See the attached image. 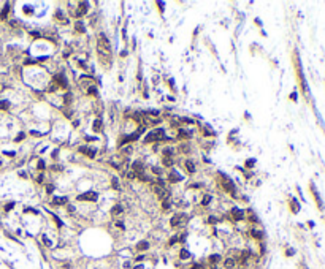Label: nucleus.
<instances>
[{"mask_svg":"<svg viewBox=\"0 0 325 269\" xmlns=\"http://www.w3.org/2000/svg\"><path fill=\"white\" fill-rule=\"evenodd\" d=\"M162 207H164L165 211H167V209H170V201H168V200H165L164 203H162Z\"/></svg>","mask_w":325,"mask_h":269,"instance_id":"nucleus-33","label":"nucleus"},{"mask_svg":"<svg viewBox=\"0 0 325 269\" xmlns=\"http://www.w3.org/2000/svg\"><path fill=\"white\" fill-rule=\"evenodd\" d=\"M116 226L117 228H124V223H122V222H116Z\"/></svg>","mask_w":325,"mask_h":269,"instance_id":"nucleus-47","label":"nucleus"},{"mask_svg":"<svg viewBox=\"0 0 325 269\" xmlns=\"http://www.w3.org/2000/svg\"><path fill=\"white\" fill-rule=\"evenodd\" d=\"M224 188L227 191H233V184H232V180H230L228 177H225V180H224Z\"/></svg>","mask_w":325,"mask_h":269,"instance_id":"nucleus-19","label":"nucleus"},{"mask_svg":"<svg viewBox=\"0 0 325 269\" xmlns=\"http://www.w3.org/2000/svg\"><path fill=\"white\" fill-rule=\"evenodd\" d=\"M24 136H26L24 133H19V136L16 138V141H18V143H19V141H21V139H24Z\"/></svg>","mask_w":325,"mask_h":269,"instance_id":"nucleus-45","label":"nucleus"},{"mask_svg":"<svg viewBox=\"0 0 325 269\" xmlns=\"http://www.w3.org/2000/svg\"><path fill=\"white\" fill-rule=\"evenodd\" d=\"M75 29H76L79 33H84V25H83V22H81V21H76V22H75Z\"/></svg>","mask_w":325,"mask_h":269,"instance_id":"nucleus-24","label":"nucleus"},{"mask_svg":"<svg viewBox=\"0 0 325 269\" xmlns=\"http://www.w3.org/2000/svg\"><path fill=\"white\" fill-rule=\"evenodd\" d=\"M250 234H252L255 239H260V237L263 236V233H262V231H259V230H250Z\"/></svg>","mask_w":325,"mask_h":269,"instance_id":"nucleus-26","label":"nucleus"},{"mask_svg":"<svg viewBox=\"0 0 325 269\" xmlns=\"http://www.w3.org/2000/svg\"><path fill=\"white\" fill-rule=\"evenodd\" d=\"M24 13H26V14H32V13H33V10L30 8V6H26V8H24Z\"/></svg>","mask_w":325,"mask_h":269,"instance_id":"nucleus-36","label":"nucleus"},{"mask_svg":"<svg viewBox=\"0 0 325 269\" xmlns=\"http://www.w3.org/2000/svg\"><path fill=\"white\" fill-rule=\"evenodd\" d=\"M164 165H165V166H171V165H173V159H171V157H165Z\"/></svg>","mask_w":325,"mask_h":269,"instance_id":"nucleus-30","label":"nucleus"},{"mask_svg":"<svg viewBox=\"0 0 325 269\" xmlns=\"http://www.w3.org/2000/svg\"><path fill=\"white\" fill-rule=\"evenodd\" d=\"M209 201H211V196H209V195H206V196H203L201 204H203V206H206V204H209Z\"/></svg>","mask_w":325,"mask_h":269,"instance_id":"nucleus-31","label":"nucleus"},{"mask_svg":"<svg viewBox=\"0 0 325 269\" xmlns=\"http://www.w3.org/2000/svg\"><path fill=\"white\" fill-rule=\"evenodd\" d=\"M135 269H144V268H143V266H141V264H140V266H135Z\"/></svg>","mask_w":325,"mask_h":269,"instance_id":"nucleus-50","label":"nucleus"},{"mask_svg":"<svg viewBox=\"0 0 325 269\" xmlns=\"http://www.w3.org/2000/svg\"><path fill=\"white\" fill-rule=\"evenodd\" d=\"M311 191H313V195H314V198H316V203H317V207L319 209H324V203H322V198H320V195H319V191H317V188H316V185L314 184H311Z\"/></svg>","mask_w":325,"mask_h":269,"instance_id":"nucleus-6","label":"nucleus"},{"mask_svg":"<svg viewBox=\"0 0 325 269\" xmlns=\"http://www.w3.org/2000/svg\"><path fill=\"white\" fill-rule=\"evenodd\" d=\"M67 198L65 196H59V198H56V200H52V203L54 204H67Z\"/></svg>","mask_w":325,"mask_h":269,"instance_id":"nucleus-21","label":"nucleus"},{"mask_svg":"<svg viewBox=\"0 0 325 269\" xmlns=\"http://www.w3.org/2000/svg\"><path fill=\"white\" fill-rule=\"evenodd\" d=\"M290 209H292L293 214H297L300 211V204H298V201H297L295 198H292V200H290Z\"/></svg>","mask_w":325,"mask_h":269,"instance_id":"nucleus-12","label":"nucleus"},{"mask_svg":"<svg viewBox=\"0 0 325 269\" xmlns=\"http://www.w3.org/2000/svg\"><path fill=\"white\" fill-rule=\"evenodd\" d=\"M45 166H46V165H45V161H43V160H40V161H38V168H40V169H45Z\"/></svg>","mask_w":325,"mask_h":269,"instance_id":"nucleus-40","label":"nucleus"},{"mask_svg":"<svg viewBox=\"0 0 325 269\" xmlns=\"http://www.w3.org/2000/svg\"><path fill=\"white\" fill-rule=\"evenodd\" d=\"M154 191L157 193V196L160 198L162 201L168 200L170 198V190H168V187L165 185V180L164 179H157L154 182Z\"/></svg>","mask_w":325,"mask_h":269,"instance_id":"nucleus-2","label":"nucleus"},{"mask_svg":"<svg viewBox=\"0 0 325 269\" xmlns=\"http://www.w3.org/2000/svg\"><path fill=\"white\" fill-rule=\"evenodd\" d=\"M184 166H186V169H187L189 173H195V165L192 163V160H187L184 163Z\"/></svg>","mask_w":325,"mask_h":269,"instance_id":"nucleus-17","label":"nucleus"},{"mask_svg":"<svg viewBox=\"0 0 325 269\" xmlns=\"http://www.w3.org/2000/svg\"><path fill=\"white\" fill-rule=\"evenodd\" d=\"M0 165H2V163H0Z\"/></svg>","mask_w":325,"mask_h":269,"instance_id":"nucleus-51","label":"nucleus"},{"mask_svg":"<svg viewBox=\"0 0 325 269\" xmlns=\"http://www.w3.org/2000/svg\"><path fill=\"white\" fill-rule=\"evenodd\" d=\"M97 52H99L100 62L105 67H110L111 65V46H110L108 38L103 33H100L99 38H97Z\"/></svg>","mask_w":325,"mask_h":269,"instance_id":"nucleus-1","label":"nucleus"},{"mask_svg":"<svg viewBox=\"0 0 325 269\" xmlns=\"http://www.w3.org/2000/svg\"><path fill=\"white\" fill-rule=\"evenodd\" d=\"M13 207H14V203H8V204L5 206V211L8 212V211H10V209H13Z\"/></svg>","mask_w":325,"mask_h":269,"instance_id":"nucleus-35","label":"nucleus"},{"mask_svg":"<svg viewBox=\"0 0 325 269\" xmlns=\"http://www.w3.org/2000/svg\"><path fill=\"white\" fill-rule=\"evenodd\" d=\"M63 102H65V103H70V102H72V95H70V93H67L65 98H63Z\"/></svg>","mask_w":325,"mask_h":269,"instance_id":"nucleus-37","label":"nucleus"},{"mask_svg":"<svg viewBox=\"0 0 325 269\" xmlns=\"http://www.w3.org/2000/svg\"><path fill=\"white\" fill-rule=\"evenodd\" d=\"M8 11H10V5H6L5 10L2 11V14H0V18H2V19H6V16H8Z\"/></svg>","mask_w":325,"mask_h":269,"instance_id":"nucleus-29","label":"nucleus"},{"mask_svg":"<svg viewBox=\"0 0 325 269\" xmlns=\"http://www.w3.org/2000/svg\"><path fill=\"white\" fill-rule=\"evenodd\" d=\"M46 191H48V193H52V191H54V185H48V187H46Z\"/></svg>","mask_w":325,"mask_h":269,"instance_id":"nucleus-43","label":"nucleus"},{"mask_svg":"<svg viewBox=\"0 0 325 269\" xmlns=\"http://www.w3.org/2000/svg\"><path fill=\"white\" fill-rule=\"evenodd\" d=\"M87 6H89V5H87L86 2H81V3H79V6H78V10L75 11V16H76V18H79V16L86 14V13H87Z\"/></svg>","mask_w":325,"mask_h":269,"instance_id":"nucleus-8","label":"nucleus"},{"mask_svg":"<svg viewBox=\"0 0 325 269\" xmlns=\"http://www.w3.org/2000/svg\"><path fill=\"white\" fill-rule=\"evenodd\" d=\"M187 220H189V217L186 214H175L173 217H171L170 223H171L173 228H179V226H184V225L187 223Z\"/></svg>","mask_w":325,"mask_h":269,"instance_id":"nucleus-3","label":"nucleus"},{"mask_svg":"<svg viewBox=\"0 0 325 269\" xmlns=\"http://www.w3.org/2000/svg\"><path fill=\"white\" fill-rule=\"evenodd\" d=\"M208 222H209V223H216V218H214V217H211Z\"/></svg>","mask_w":325,"mask_h":269,"instance_id":"nucleus-48","label":"nucleus"},{"mask_svg":"<svg viewBox=\"0 0 325 269\" xmlns=\"http://www.w3.org/2000/svg\"><path fill=\"white\" fill-rule=\"evenodd\" d=\"M192 269H200V266H198V264H194V266H192Z\"/></svg>","mask_w":325,"mask_h":269,"instance_id":"nucleus-49","label":"nucleus"},{"mask_svg":"<svg viewBox=\"0 0 325 269\" xmlns=\"http://www.w3.org/2000/svg\"><path fill=\"white\" fill-rule=\"evenodd\" d=\"M168 179H170V182H173V184H175V182H181V180H182V177L179 176V174L176 173V171H171V173H170V176H168Z\"/></svg>","mask_w":325,"mask_h":269,"instance_id":"nucleus-10","label":"nucleus"},{"mask_svg":"<svg viewBox=\"0 0 325 269\" xmlns=\"http://www.w3.org/2000/svg\"><path fill=\"white\" fill-rule=\"evenodd\" d=\"M173 154V149H164V155L165 157H170Z\"/></svg>","mask_w":325,"mask_h":269,"instance_id":"nucleus-34","label":"nucleus"},{"mask_svg":"<svg viewBox=\"0 0 325 269\" xmlns=\"http://www.w3.org/2000/svg\"><path fill=\"white\" fill-rule=\"evenodd\" d=\"M100 130H101V120L95 119V120H94V132L97 133V132H100Z\"/></svg>","mask_w":325,"mask_h":269,"instance_id":"nucleus-20","label":"nucleus"},{"mask_svg":"<svg viewBox=\"0 0 325 269\" xmlns=\"http://www.w3.org/2000/svg\"><path fill=\"white\" fill-rule=\"evenodd\" d=\"M8 108H10V102H6V100H2V102H0V109L6 111Z\"/></svg>","mask_w":325,"mask_h":269,"instance_id":"nucleus-27","label":"nucleus"},{"mask_svg":"<svg viewBox=\"0 0 325 269\" xmlns=\"http://www.w3.org/2000/svg\"><path fill=\"white\" fill-rule=\"evenodd\" d=\"M224 264H225V268H227V269H232L233 266H235V260H232V258H227Z\"/></svg>","mask_w":325,"mask_h":269,"instance_id":"nucleus-25","label":"nucleus"},{"mask_svg":"<svg viewBox=\"0 0 325 269\" xmlns=\"http://www.w3.org/2000/svg\"><path fill=\"white\" fill-rule=\"evenodd\" d=\"M138 136H140V134H138V132H135V133H132L130 136H125L124 139L121 141V144H124V143H130V141H135V139H138Z\"/></svg>","mask_w":325,"mask_h":269,"instance_id":"nucleus-13","label":"nucleus"},{"mask_svg":"<svg viewBox=\"0 0 325 269\" xmlns=\"http://www.w3.org/2000/svg\"><path fill=\"white\" fill-rule=\"evenodd\" d=\"M179 136H181V138H190V134H189L187 132H184V130H179Z\"/></svg>","mask_w":325,"mask_h":269,"instance_id":"nucleus-32","label":"nucleus"},{"mask_svg":"<svg viewBox=\"0 0 325 269\" xmlns=\"http://www.w3.org/2000/svg\"><path fill=\"white\" fill-rule=\"evenodd\" d=\"M254 163H255V161H254V160H248V161H246V166H248V168H250V166H254Z\"/></svg>","mask_w":325,"mask_h":269,"instance_id":"nucleus-42","label":"nucleus"},{"mask_svg":"<svg viewBox=\"0 0 325 269\" xmlns=\"http://www.w3.org/2000/svg\"><path fill=\"white\" fill-rule=\"evenodd\" d=\"M249 220H252V222H257V217H255V215H254L252 212H250V211H249Z\"/></svg>","mask_w":325,"mask_h":269,"instance_id":"nucleus-38","label":"nucleus"},{"mask_svg":"<svg viewBox=\"0 0 325 269\" xmlns=\"http://www.w3.org/2000/svg\"><path fill=\"white\" fill-rule=\"evenodd\" d=\"M133 173H137V174L144 173V166H143L141 161H135V163H133Z\"/></svg>","mask_w":325,"mask_h":269,"instance_id":"nucleus-11","label":"nucleus"},{"mask_svg":"<svg viewBox=\"0 0 325 269\" xmlns=\"http://www.w3.org/2000/svg\"><path fill=\"white\" fill-rule=\"evenodd\" d=\"M87 92H89L90 95H95V93H97V89H95V87H90V89L87 90Z\"/></svg>","mask_w":325,"mask_h":269,"instance_id":"nucleus-39","label":"nucleus"},{"mask_svg":"<svg viewBox=\"0 0 325 269\" xmlns=\"http://www.w3.org/2000/svg\"><path fill=\"white\" fill-rule=\"evenodd\" d=\"M111 184H113V188L114 190H121V185H119V180H117V177H111Z\"/></svg>","mask_w":325,"mask_h":269,"instance_id":"nucleus-22","label":"nucleus"},{"mask_svg":"<svg viewBox=\"0 0 325 269\" xmlns=\"http://www.w3.org/2000/svg\"><path fill=\"white\" fill-rule=\"evenodd\" d=\"M56 82H57V86H59V87H63V89H67V86H68V81H67L63 73H60V75L56 76Z\"/></svg>","mask_w":325,"mask_h":269,"instance_id":"nucleus-7","label":"nucleus"},{"mask_svg":"<svg viewBox=\"0 0 325 269\" xmlns=\"http://www.w3.org/2000/svg\"><path fill=\"white\" fill-rule=\"evenodd\" d=\"M181 150H182V152H189V150H190V149H189V146H186V144H182V146H181Z\"/></svg>","mask_w":325,"mask_h":269,"instance_id":"nucleus-41","label":"nucleus"},{"mask_svg":"<svg viewBox=\"0 0 325 269\" xmlns=\"http://www.w3.org/2000/svg\"><path fill=\"white\" fill-rule=\"evenodd\" d=\"M121 212H122V206L121 204H116V206L111 207V215H119Z\"/></svg>","mask_w":325,"mask_h":269,"instance_id":"nucleus-18","label":"nucleus"},{"mask_svg":"<svg viewBox=\"0 0 325 269\" xmlns=\"http://www.w3.org/2000/svg\"><path fill=\"white\" fill-rule=\"evenodd\" d=\"M232 215L235 220H241V218H244V212H243L241 209H238V207H235V209H232Z\"/></svg>","mask_w":325,"mask_h":269,"instance_id":"nucleus-9","label":"nucleus"},{"mask_svg":"<svg viewBox=\"0 0 325 269\" xmlns=\"http://www.w3.org/2000/svg\"><path fill=\"white\" fill-rule=\"evenodd\" d=\"M43 242H45V244H46V245H48V247H49V245H51V241L48 239V237H45V236H43Z\"/></svg>","mask_w":325,"mask_h":269,"instance_id":"nucleus-44","label":"nucleus"},{"mask_svg":"<svg viewBox=\"0 0 325 269\" xmlns=\"http://www.w3.org/2000/svg\"><path fill=\"white\" fill-rule=\"evenodd\" d=\"M221 261V255H211L209 257V263L211 264H216V263H219Z\"/></svg>","mask_w":325,"mask_h":269,"instance_id":"nucleus-23","label":"nucleus"},{"mask_svg":"<svg viewBox=\"0 0 325 269\" xmlns=\"http://www.w3.org/2000/svg\"><path fill=\"white\" fill-rule=\"evenodd\" d=\"M56 19H57V22H62V24H67V22H68L65 19V16L62 14V11H60V10H57V11H56Z\"/></svg>","mask_w":325,"mask_h":269,"instance_id":"nucleus-15","label":"nucleus"},{"mask_svg":"<svg viewBox=\"0 0 325 269\" xmlns=\"http://www.w3.org/2000/svg\"><path fill=\"white\" fill-rule=\"evenodd\" d=\"M164 128H159V130H155V132H151L149 134L146 136V143H152V141H157V139H162L164 138Z\"/></svg>","mask_w":325,"mask_h":269,"instance_id":"nucleus-4","label":"nucleus"},{"mask_svg":"<svg viewBox=\"0 0 325 269\" xmlns=\"http://www.w3.org/2000/svg\"><path fill=\"white\" fill-rule=\"evenodd\" d=\"M97 198H99V195L95 191H86V193H81L78 196V200L79 201H95Z\"/></svg>","mask_w":325,"mask_h":269,"instance_id":"nucleus-5","label":"nucleus"},{"mask_svg":"<svg viewBox=\"0 0 325 269\" xmlns=\"http://www.w3.org/2000/svg\"><path fill=\"white\" fill-rule=\"evenodd\" d=\"M79 152H83V154H86V155H89L90 159H94V157H95V150L87 149V147H79Z\"/></svg>","mask_w":325,"mask_h":269,"instance_id":"nucleus-14","label":"nucleus"},{"mask_svg":"<svg viewBox=\"0 0 325 269\" xmlns=\"http://www.w3.org/2000/svg\"><path fill=\"white\" fill-rule=\"evenodd\" d=\"M146 248H149V242L148 241H141L137 244V250H146Z\"/></svg>","mask_w":325,"mask_h":269,"instance_id":"nucleus-16","label":"nucleus"},{"mask_svg":"<svg viewBox=\"0 0 325 269\" xmlns=\"http://www.w3.org/2000/svg\"><path fill=\"white\" fill-rule=\"evenodd\" d=\"M179 257H181V260H187V258H189V252L186 250V248H182L181 253H179Z\"/></svg>","mask_w":325,"mask_h":269,"instance_id":"nucleus-28","label":"nucleus"},{"mask_svg":"<svg viewBox=\"0 0 325 269\" xmlns=\"http://www.w3.org/2000/svg\"><path fill=\"white\" fill-rule=\"evenodd\" d=\"M152 171H154L155 174H160V168H157V166H154V168H152Z\"/></svg>","mask_w":325,"mask_h":269,"instance_id":"nucleus-46","label":"nucleus"}]
</instances>
